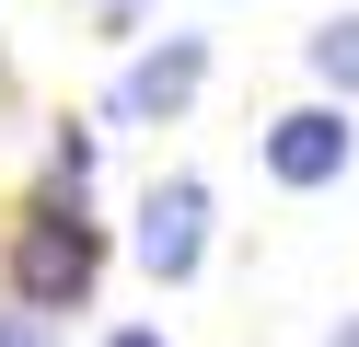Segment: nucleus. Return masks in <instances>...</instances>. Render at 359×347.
<instances>
[{"label": "nucleus", "instance_id": "20e7f679", "mask_svg": "<svg viewBox=\"0 0 359 347\" xmlns=\"http://www.w3.org/2000/svg\"><path fill=\"white\" fill-rule=\"evenodd\" d=\"M197 69H209V46H197V35H163V46L116 81V116H174V104L197 93Z\"/></svg>", "mask_w": 359, "mask_h": 347}, {"label": "nucleus", "instance_id": "6e6552de", "mask_svg": "<svg viewBox=\"0 0 359 347\" xmlns=\"http://www.w3.org/2000/svg\"><path fill=\"white\" fill-rule=\"evenodd\" d=\"M336 347H359V324H348V336H336Z\"/></svg>", "mask_w": 359, "mask_h": 347}, {"label": "nucleus", "instance_id": "f257e3e1", "mask_svg": "<svg viewBox=\"0 0 359 347\" xmlns=\"http://www.w3.org/2000/svg\"><path fill=\"white\" fill-rule=\"evenodd\" d=\"M93 278H104V231L81 220V208H35V220L12 231V301L70 313V301H93Z\"/></svg>", "mask_w": 359, "mask_h": 347}, {"label": "nucleus", "instance_id": "39448f33", "mask_svg": "<svg viewBox=\"0 0 359 347\" xmlns=\"http://www.w3.org/2000/svg\"><path fill=\"white\" fill-rule=\"evenodd\" d=\"M313 69H325L336 93H359V12H336L325 35H313Z\"/></svg>", "mask_w": 359, "mask_h": 347}, {"label": "nucleus", "instance_id": "f03ea898", "mask_svg": "<svg viewBox=\"0 0 359 347\" xmlns=\"http://www.w3.org/2000/svg\"><path fill=\"white\" fill-rule=\"evenodd\" d=\"M348 151H359V128L336 104H290L278 128H266V174H278V185H336Z\"/></svg>", "mask_w": 359, "mask_h": 347}, {"label": "nucleus", "instance_id": "423d86ee", "mask_svg": "<svg viewBox=\"0 0 359 347\" xmlns=\"http://www.w3.org/2000/svg\"><path fill=\"white\" fill-rule=\"evenodd\" d=\"M0 347H58V336H47V313L24 301V313H0Z\"/></svg>", "mask_w": 359, "mask_h": 347}, {"label": "nucleus", "instance_id": "0eeeda50", "mask_svg": "<svg viewBox=\"0 0 359 347\" xmlns=\"http://www.w3.org/2000/svg\"><path fill=\"white\" fill-rule=\"evenodd\" d=\"M104 347H163V336H151V324H128V336H104Z\"/></svg>", "mask_w": 359, "mask_h": 347}, {"label": "nucleus", "instance_id": "7ed1b4c3", "mask_svg": "<svg viewBox=\"0 0 359 347\" xmlns=\"http://www.w3.org/2000/svg\"><path fill=\"white\" fill-rule=\"evenodd\" d=\"M197 243H209V185L197 174H163L140 208V266L151 278H197Z\"/></svg>", "mask_w": 359, "mask_h": 347}]
</instances>
